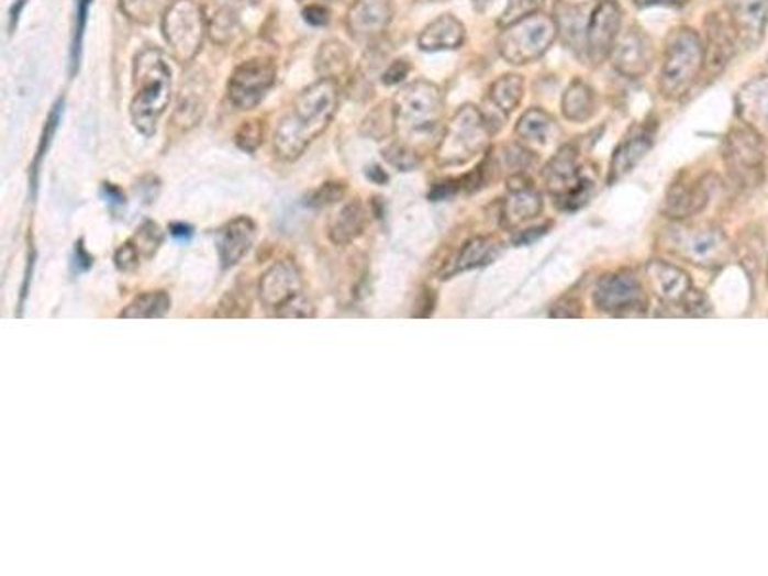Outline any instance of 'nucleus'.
I'll return each mask as SVG.
<instances>
[{"label":"nucleus","instance_id":"obj_1","mask_svg":"<svg viewBox=\"0 0 768 576\" xmlns=\"http://www.w3.org/2000/svg\"><path fill=\"white\" fill-rule=\"evenodd\" d=\"M338 92L336 81L320 79L298 95L275 130L274 148L279 158L294 162L327 131L338 108Z\"/></svg>","mask_w":768,"mask_h":576},{"label":"nucleus","instance_id":"obj_2","mask_svg":"<svg viewBox=\"0 0 768 576\" xmlns=\"http://www.w3.org/2000/svg\"><path fill=\"white\" fill-rule=\"evenodd\" d=\"M133 87L131 122L141 135L153 137L171 100V66L160 48L145 46L135 56Z\"/></svg>","mask_w":768,"mask_h":576},{"label":"nucleus","instance_id":"obj_3","mask_svg":"<svg viewBox=\"0 0 768 576\" xmlns=\"http://www.w3.org/2000/svg\"><path fill=\"white\" fill-rule=\"evenodd\" d=\"M392 114L400 143L408 144L418 152L421 146H428L433 139L438 137L444 120V95L441 87L423 79L405 85L394 97Z\"/></svg>","mask_w":768,"mask_h":576},{"label":"nucleus","instance_id":"obj_4","mask_svg":"<svg viewBox=\"0 0 768 576\" xmlns=\"http://www.w3.org/2000/svg\"><path fill=\"white\" fill-rule=\"evenodd\" d=\"M258 296L261 308L274 318H315V303L305 295L304 277L292 259H277L267 267L259 279Z\"/></svg>","mask_w":768,"mask_h":576},{"label":"nucleus","instance_id":"obj_5","mask_svg":"<svg viewBox=\"0 0 768 576\" xmlns=\"http://www.w3.org/2000/svg\"><path fill=\"white\" fill-rule=\"evenodd\" d=\"M705 66L703 41L690 27L670 33L663 56L659 89L665 99L680 100L692 91Z\"/></svg>","mask_w":768,"mask_h":576},{"label":"nucleus","instance_id":"obj_6","mask_svg":"<svg viewBox=\"0 0 768 576\" xmlns=\"http://www.w3.org/2000/svg\"><path fill=\"white\" fill-rule=\"evenodd\" d=\"M556 38V20L542 12H534L505 25L498 35L496 45L503 60L513 66H523L541 60Z\"/></svg>","mask_w":768,"mask_h":576},{"label":"nucleus","instance_id":"obj_7","mask_svg":"<svg viewBox=\"0 0 768 576\" xmlns=\"http://www.w3.org/2000/svg\"><path fill=\"white\" fill-rule=\"evenodd\" d=\"M492 130L482 110L472 104L459 108L442 133L436 148L441 166H461L487 148Z\"/></svg>","mask_w":768,"mask_h":576},{"label":"nucleus","instance_id":"obj_8","mask_svg":"<svg viewBox=\"0 0 768 576\" xmlns=\"http://www.w3.org/2000/svg\"><path fill=\"white\" fill-rule=\"evenodd\" d=\"M162 31L177 62H192L204 45V8L194 0H174L162 15Z\"/></svg>","mask_w":768,"mask_h":576},{"label":"nucleus","instance_id":"obj_9","mask_svg":"<svg viewBox=\"0 0 768 576\" xmlns=\"http://www.w3.org/2000/svg\"><path fill=\"white\" fill-rule=\"evenodd\" d=\"M647 279L655 296L670 308H678L688 315H708L711 303L701 295L700 290H693L690 277L680 267L654 259L647 266Z\"/></svg>","mask_w":768,"mask_h":576},{"label":"nucleus","instance_id":"obj_10","mask_svg":"<svg viewBox=\"0 0 768 576\" xmlns=\"http://www.w3.org/2000/svg\"><path fill=\"white\" fill-rule=\"evenodd\" d=\"M724 164L738 187H759L765 177L763 139L744 123L734 128L724 141Z\"/></svg>","mask_w":768,"mask_h":576},{"label":"nucleus","instance_id":"obj_11","mask_svg":"<svg viewBox=\"0 0 768 576\" xmlns=\"http://www.w3.org/2000/svg\"><path fill=\"white\" fill-rule=\"evenodd\" d=\"M544 179L549 192L556 197V204L565 210H577L586 204L593 187V182L582 175L577 151L569 144L549 159L548 166L544 169Z\"/></svg>","mask_w":768,"mask_h":576},{"label":"nucleus","instance_id":"obj_12","mask_svg":"<svg viewBox=\"0 0 768 576\" xmlns=\"http://www.w3.org/2000/svg\"><path fill=\"white\" fill-rule=\"evenodd\" d=\"M670 251L680 258L698 266L723 264L728 252V241L721 229L715 228H675L667 236Z\"/></svg>","mask_w":768,"mask_h":576},{"label":"nucleus","instance_id":"obj_13","mask_svg":"<svg viewBox=\"0 0 768 576\" xmlns=\"http://www.w3.org/2000/svg\"><path fill=\"white\" fill-rule=\"evenodd\" d=\"M277 79V69L269 60L254 58L236 66L235 71L229 77L227 95L233 107L238 110H254Z\"/></svg>","mask_w":768,"mask_h":576},{"label":"nucleus","instance_id":"obj_14","mask_svg":"<svg viewBox=\"0 0 768 576\" xmlns=\"http://www.w3.org/2000/svg\"><path fill=\"white\" fill-rule=\"evenodd\" d=\"M623 20V10L615 0H600L590 12L588 31H586L585 64L600 66L608 60L619 38Z\"/></svg>","mask_w":768,"mask_h":576},{"label":"nucleus","instance_id":"obj_15","mask_svg":"<svg viewBox=\"0 0 768 576\" xmlns=\"http://www.w3.org/2000/svg\"><path fill=\"white\" fill-rule=\"evenodd\" d=\"M593 302L600 310L613 315H636L646 306V295L634 275L621 272L608 275L598 283Z\"/></svg>","mask_w":768,"mask_h":576},{"label":"nucleus","instance_id":"obj_16","mask_svg":"<svg viewBox=\"0 0 768 576\" xmlns=\"http://www.w3.org/2000/svg\"><path fill=\"white\" fill-rule=\"evenodd\" d=\"M392 15L390 0H356L346 15V27L359 43H374L385 35Z\"/></svg>","mask_w":768,"mask_h":576},{"label":"nucleus","instance_id":"obj_17","mask_svg":"<svg viewBox=\"0 0 768 576\" xmlns=\"http://www.w3.org/2000/svg\"><path fill=\"white\" fill-rule=\"evenodd\" d=\"M611 58L619 74L628 79H642L652 68L654 60L652 41L639 27H631L616 38Z\"/></svg>","mask_w":768,"mask_h":576},{"label":"nucleus","instance_id":"obj_18","mask_svg":"<svg viewBox=\"0 0 768 576\" xmlns=\"http://www.w3.org/2000/svg\"><path fill=\"white\" fill-rule=\"evenodd\" d=\"M705 25H708V41L703 43L705 48L703 71L708 76H719L736 53V45H739L738 35L728 14L726 18L721 14L709 15Z\"/></svg>","mask_w":768,"mask_h":576},{"label":"nucleus","instance_id":"obj_19","mask_svg":"<svg viewBox=\"0 0 768 576\" xmlns=\"http://www.w3.org/2000/svg\"><path fill=\"white\" fill-rule=\"evenodd\" d=\"M726 14L738 35L739 45L757 48L767 31L768 0H728Z\"/></svg>","mask_w":768,"mask_h":576},{"label":"nucleus","instance_id":"obj_20","mask_svg":"<svg viewBox=\"0 0 768 576\" xmlns=\"http://www.w3.org/2000/svg\"><path fill=\"white\" fill-rule=\"evenodd\" d=\"M258 236V228L248 215H238L235 220L229 221L225 228L220 231L218 239V256L223 269L238 266L248 252L254 248Z\"/></svg>","mask_w":768,"mask_h":576},{"label":"nucleus","instance_id":"obj_21","mask_svg":"<svg viewBox=\"0 0 768 576\" xmlns=\"http://www.w3.org/2000/svg\"><path fill=\"white\" fill-rule=\"evenodd\" d=\"M736 112L744 125L768 141V76L755 77L739 89Z\"/></svg>","mask_w":768,"mask_h":576},{"label":"nucleus","instance_id":"obj_22","mask_svg":"<svg viewBox=\"0 0 768 576\" xmlns=\"http://www.w3.org/2000/svg\"><path fill=\"white\" fill-rule=\"evenodd\" d=\"M556 25L557 37L561 38L569 51L577 54L580 60L585 62L586 56V31H588V20L592 8L588 4H575L567 0L556 2Z\"/></svg>","mask_w":768,"mask_h":576},{"label":"nucleus","instance_id":"obj_23","mask_svg":"<svg viewBox=\"0 0 768 576\" xmlns=\"http://www.w3.org/2000/svg\"><path fill=\"white\" fill-rule=\"evenodd\" d=\"M709 202V189L703 179L692 182H677L670 187L663 204V212L672 220H688L700 213Z\"/></svg>","mask_w":768,"mask_h":576},{"label":"nucleus","instance_id":"obj_24","mask_svg":"<svg viewBox=\"0 0 768 576\" xmlns=\"http://www.w3.org/2000/svg\"><path fill=\"white\" fill-rule=\"evenodd\" d=\"M542 208L541 192L526 182L525 177L515 175L510 181V195L503 202V218L510 225H519L541 215Z\"/></svg>","mask_w":768,"mask_h":576},{"label":"nucleus","instance_id":"obj_25","mask_svg":"<svg viewBox=\"0 0 768 576\" xmlns=\"http://www.w3.org/2000/svg\"><path fill=\"white\" fill-rule=\"evenodd\" d=\"M465 43L464 23L456 15L444 14L428 23L425 30L419 33L418 45L425 53H438V51H456Z\"/></svg>","mask_w":768,"mask_h":576},{"label":"nucleus","instance_id":"obj_26","mask_svg":"<svg viewBox=\"0 0 768 576\" xmlns=\"http://www.w3.org/2000/svg\"><path fill=\"white\" fill-rule=\"evenodd\" d=\"M652 144H654V131H649V128H639V130L632 131L631 135H626L623 143L616 146L613 159H611L609 182L621 179L631 169L638 166L639 159L646 156Z\"/></svg>","mask_w":768,"mask_h":576},{"label":"nucleus","instance_id":"obj_27","mask_svg":"<svg viewBox=\"0 0 768 576\" xmlns=\"http://www.w3.org/2000/svg\"><path fill=\"white\" fill-rule=\"evenodd\" d=\"M208 35L218 45H229L241 31V15L235 0H212L204 8Z\"/></svg>","mask_w":768,"mask_h":576},{"label":"nucleus","instance_id":"obj_28","mask_svg":"<svg viewBox=\"0 0 768 576\" xmlns=\"http://www.w3.org/2000/svg\"><path fill=\"white\" fill-rule=\"evenodd\" d=\"M367 228V212L359 200H350L335 213L329 225V239L335 246H348L364 235Z\"/></svg>","mask_w":768,"mask_h":576},{"label":"nucleus","instance_id":"obj_29","mask_svg":"<svg viewBox=\"0 0 768 576\" xmlns=\"http://www.w3.org/2000/svg\"><path fill=\"white\" fill-rule=\"evenodd\" d=\"M556 122L552 120L548 112H544L541 108H531L528 112L521 115L515 133L519 141L523 143L526 151H542L554 141L556 135Z\"/></svg>","mask_w":768,"mask_h":576},{"label":"nucleus","instance_id":"obj_30","mask_svg":"<svg viewBox=\"0 0 768 576\" xmlns=\"http://www.w3.org/2000/svg\"><path fill=\"white\" fill-rule=\"evenodd\" d=\"M198 77L183 85V91H181V97H179L174 123L181 130H191L204 115L205 85L200 87L202 79H198Z\"/></svg>","mask_w":768,"mask_h":576},{"label":"nucleus","instance_id":"obj_31","mask_svg":"<svg viewBox=\"0 0 768 576\" xmlns=\"http://www.w3.org/2000/svg\"><path fill=\"white\" fill-rule=\"evenodd\" d=\"M561 108H564V114L567 120L577 123L588 122V120H592L596 110H598L596 92H593L590 85L577 79L565 91Z\"/></svg>","mask_w":768,"mask_h":576},{"label":"nucleus","instance_id":"obj_32","mask_svg":"<svg viewBox=\"0 0 768 576\" xmlns=\"http://www.w3.org/2000/svg\"><path fill=\"white\" fill-rule=\"evenodd\" d=\"M171 310V296L166 290H148L135 296L122 311L120 319H160Z\"/></svg>","mask_w":768,"mask_h":576},{"label":"nucleus","instance_id":"obj_33","mask_svg":"<svg viewBox=\"0 0 768 576\" xmlns=\"http://www.w3.org/2000/svg\"><path fill=\"white\" fill-rule=\"evenodd\" d=\"M348 68H350V54L341 41L333 38V41H327L321 45L318 56H315V69H318L321 79L338 81L341 77L346 76Z\"/></svg>","mask_w":768,"mask_h":576},{"label":"nucleus","instance_id":"obj_34","mask_svg":"<svg viewBox=\"0 0 768 576\" xmlns=\"http://www.w3.org/2000/svg\"><path fill=\"white\" fill-rule=\"evenodd\" d=\"M523 91H525V79L517 74H508L490 87L488 102H492L502 114L510 115L521 104Z\"/></svg>","mask_w":768,"mask_h":576},{"label":"nucleus","instance_id":"obj_35","mask_svg":"<svg viewBox=\"0 0 768 576\" xmlns=\"http://www.w3.org/2000/svg\"><path fill=\"white\" fill-rule=\"evenodd\" d=\"M171 0H120L123 14L130 18L131 22L148 25L158 15H164L168 10Z\"/></svg>","mask_w":768,"mask_h":576},{"label":"nucleus","instance_id":"obj_36","mask_svg":"<svg viewBox=\"0 0 768 576\" xmlns=\"http://www.w3.org/2000/svg\"><path fill=\"white\" fill-rule=\"evenodd\" d=\"M62 110H64V100H58V102L54 104L53 112H51V115H48L45 130H43V135H41L37 156H35V162H33V166H31V182H33V190L37 189L41 164H43V159H45L46 152H48V148H51L54 133H56V130H58V123H60L62 120Z\"/></svg>","mask_w":768,"mask_h":576},{"label":"nucleus","instance_id":"obj_37","mask_svg":"<svg viewBox=\"0 0 768 576\" xmlns=\"http://www.w3.org/2000/svg\"><path fill=\"white\" fill-rule=\"evenodd\" d=\"M131 243L137 246V251L141 252L143 259H153L156 256V252L160 251L162 243H164V233H162L160 225L154 223V221H145L137 229L135 236L131 239Z\"/></svg>","mask_w":768,"mask_h":576},{"label":"nucleus","instance_id":"obj_38","mask_svg":"<svg viewBox=\"0 0 768 576\" xmlns=\"http://www.w3.org/2000/svg\"><path fill=\"white\" fill-rule=\"evenodd\" d=\"M492 254V243L488 239H472L471 243L465 244L464 251L457 256L456 264L459 272L472 269L485 264Z\"/></svg>","mask_w":768,"mask_h":576},{"label":"nucleus","instance_id":"obj_39","mask_svg":"<svg viewBox=\"0 0 768 576\" xmlns=\"http://www.w3.org/2000/svg\"><path fill=\"white\" fill-rule=\"evenodd\" d=\"M344 195H346V185L343 181H327L323 182L321 187L312 190L308 197H305V204L310 208H329V206L336 204L343 200Z\"/></svg>","mask_w":768,"mask_h":576},{"label":"nucleus","instance_id":"obj_40","mask_svg":"<svg viewBox=\"0 0 768 576\" xmlns=\"http://www.w3.org/2000/svg\"><path fill=\"white\" fill-rule=\"evenodd\" d=\"M382 156L390 166H394L400 171H411L419 166V152L413 151L408 144L400 143V141L388 144L387 148L382 151Z\"/></svg>","mask_w":768,"mask_h":576},{"label":"nucleus","instance_id":"obj_41","mask_svg":"<svg viewBox=\"0 0 768 576\" xmlns=\"http://www.w3.org/2000/svg\"><path fill=\"white\" fill-rule=\"evenodd\" d=\"M89 7H91V0H79L77 2L76 31H74V43H71V76H76V71L79 69V58H81V45H84Z\"/></svg>","mask_w":768,"mask_h":576},{"label":"nucleus","instance_id":"obj_42","mask_svg":"<svg viewBox=\"0 0 768 576\" xmlns=\"http://www.w3.org/2000/svg\"><path fill=\"white\" fill-rule=\"evenodd\" d=\"M542 4H544V0H510L498 23H500L502 27H505V25H510V23L517 22L521 18H525V15L538 12V8H541Z\"/></svg>","mask_w":768,"mask_h":576},{"label":"nucleus","instance_id":"obj_43","mask_svg":"<svg viewBox=\"0 0 768 576\" xmlns=\"http://www.w3.org/2000/svg\"><path fill=\"white\" fill-rule=\"evenodd\" d=\"M236 144L244 152H256L264 144V125L259 122H246L236 133Z\"/></svg>","mask_w":768,"mask_h":576},{"label":"nucleus","instance_id":"obj_44","mask_svg":"<svg viewBox=\"0 0 768 576\" xmlns=\"http://www.w3.org/2000/svg\"><path fill=\"white\" fill-rule=\"evenodd\" d=\"M114 264L122 274H133L137 272L141 264H143V256L141 252L137 251V246L127 241L123 243L114 254Z\"/></svg>","mask_w":768,"mask_h":576},{"label":"nucleus","instance_id":"obj_45","mask_svg":"<svg viewBox=\"0 0 768 576\" xmlns=\"http://www.w3.org/2000/svg\"><path fill=\"white\" fill-rule=\"evenodd\" d=\"M92 264H94V258H92L89 251L85 248L84 241H77L76 248H74V258H71V269H74V274L81 275L85 274V272H89Z\"/></svg>","mask_w":768,"mask_h":576},{"label":"nucleus","instance_id":"obj_46","mask_svg":"<svg viewBox=\"0 0 768 576\" xmlns=\"http://www.w3.org/2000/svg\"><path fill=\"white\" fill-rule=\"evenodd\" d=\"M302 14H304L305 22L310 23V25H315V27L327 25L329 20H331L327 7L323 2H310Z\"/></svg>","mask_w":768,"mask_h":576},{"label":"nucleus","instance_id":"obj_47","mask_svg":"<svg viewBox=\"0 0 768 576\" xmlns=\"http://www.w3.org/2000/svg\"><path fill=\"white\" fill-rule=\"evenodd\" d=\"M410 74V64L405 60H394L382 74V84L398 85L402 84L403 79Z\"/></svg>","mask_w":768,"mask_h":576},{"label":"nucleus","instance_id":"obj_48","mask_svg":"<svg viewBox=\"0 0 768 576\" xmlns=\"http://www.w3.org/2000/svg\"><path fill=\"white\" fill-rule=\"evenodd\" d=\"M33 266H35V248L31 246L30 254H27V266H25V274H23L22 296H20V310H23V306H25V298H27V290H30L31 275H33Z\"/></svg>","mask_w":768,"mask_h":576},{"label":"nucleus","instance_id":"obj_49","mask_svg":"<svg viewBox=\"0 0 768 576\" xmlns=\"http://www.w3.org/2000/svg\"><path fill=\"white\" fill-rule=\"evenodd\" d=\"M169 235L174 236L179 243H187L194 235V229L189 223H171L169 225Z\"/></svg>","mask_w":768,"mask_h":576},{"label":"nucleus","instance_id":"obj_50","mask_svg":"<svg viewBox=\"0 0 768 576\" xmlns=\"http://www.w3.org/2000/svg\"><path fill=\"white\" fill-rule=\"evenodd\" d=\"M456 192V181L438 182V185H434V189L431 190V198H433V200H446L448 197H454Z\"/></svg>","mask_w":768,"mask_h":576},{"label":"nucleus","instance_id":"obj_51","mask_svg":"<svg viewBox=\"0 0 768 576\" xmlns=\"http://www.w3.org/2000/svg\"><path fill=\"white\" fill-rule=\"evenodd\" d=\"M102 192H104V197L108 198V204H125V195H123L122 190L118 189L115 185H112V182H104V187H102Z\"/></svg>","mask_w":768,"mask_h":576},{"label":"nucleus","instance_id":"obj_52","mask_svg":"<svg viewBox=\"0 0 768 576\" xmlns=\"http://www.w3.org/2000/svg\"><path fill=\"white\" fill-rule=\"evenodd\" d=\"M634 7L638 8H649V7H669V8H682L688 0H632Z\"/></svg>","mask_w":768,"mask_h":576},{"label":"nucleus","instance_id":"obj_53","mask_svg":"<svg viewBox=\"0 0 768 576\" xmlns=\"http://www.w3.org/2000/svg\"><path fill=\"white\" fill-rule=\"evenodd\" d=\"M23 7H25V0H15L14 7L10 10V22H8V31L10 35L14 33L15 25H18V20H20V14H22Z\"/></svg>","mask_w":768,"mask_h":576},{"label":"nucleus","instance_id":"obj_54","mask_svg":"<svg viewBox=\"0 0 768 576\" xmlns=\"http://www.w3.org/2000/svg\"><path fill=\"white\" fill-rule=\"evenodd\" d=\"M367 177L371 179V181L379 182V185H382V182L388 181L387 174H385V169H381L379 166H374V167H367Z\"/></svg>","mask_w":768,"mask_h":576},{"label":"nucleus","instance_id":"obj_55","mask_svg":"<svg viewBox=\"0 0 768 576\" xmlns=\"http://www.w3.org/2000/svg\"><path fill=\"white\" fill-rule=\"evenodd\" d=\"M475 2H480V4H482V2H488V0H475Z\"/></svg>","mask_w":768,"mask_h":576},{"label":"nucleus","instance_id":"obj_56","mask_svg":"<svg viewBox=\"0 0 768 576\" xmlns=\"http://www.w3.org/2000/svg\"><path fill=\"white\" fill-rule=\"evenodd\" d=\"M321 2H336V0H321Z\"/></svg>","mask_w":768,"mask_h":576}]
</instances>
